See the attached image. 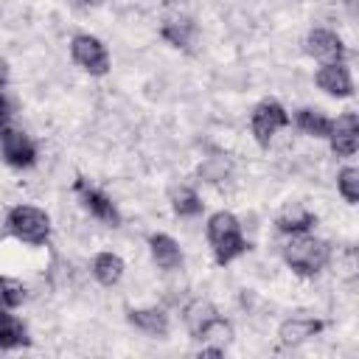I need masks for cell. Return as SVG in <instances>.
Masks as SVG:
<instances>
[{
	"mask_svg": "<svg viewBox=\"0 0 359 359\" xmlns=\"http://www.w3.org/2000/svg\"><path fill=\"white\" fill-rule=\"evenodd\" d=\"M283 261L294 275L314 278L331 261V244L317 236H309V233H294L283 244Z\"/></svg>",
	"mask_w": 359,
	"mask_h": 359,
	"instance_id": "cell-1",
	"label": "cell"
},
{
	"mask_svg": "<svg viewBox=\"0 0 359 359\" xmlns=\"http://www.w3.org/2000/svg\"><path fill=\"white\" fill-rule=\"evenodd\" d=\"M208 244L213 250L216 264H222V266L250 250V244L241 233V222L230 210H216L208 219Z\"/></svg>",
	"mask_w": 359,
	"mask_h": 359,
	"instance_id": "cell-2",
	"label": "cell"
},
{
	"mask_svg": "<svg viewBox=\"0 0 359 359\" xmlns=\"http://www.w3.org/2000/svg\"><path fill=\"white\" fill-rule=\"evenodd\" d=\"M6 227L14 238L25 241V244H48L50 238V216L34 205H14L6 216Z\"/></svg>",
	"mask_w": 359,
	"mask_h": 359,
	"instance_id": "cell-3",
	"label": "cell"
},
{
	"mask_svg": "<svg viewBox=\"0 0 359 359\" xmlns=\"http://www.w3.org/2000/svg\"><path fill=\"white\" fill-rule=\"evenodd\" d=\"M283 126H289V112L283 109L280 101L264 98V101L255 104V109L250 115V132H252L258 146L266 149L272 143V137L278 135V129H283Z\"/></svg>",
	"mask_w": 359,
	"mask_h": 359,
	"instance_id": "cell-4",
	"label": "cell"
},
{
	"mask_svg": "<svg viewBox=\"0 0 359 359\" xmlns=\"http://www.w3.org/2000/svg\"><path fill=\"white\" fill-rule=\"evenodd\" d=\"M70 59L81 70H87L90 76H107L109 73V50L93 34H76L70 39Z\"/></svg>",
	"mask_w": 359,
	"mask_h": 359,
	"instance_id": "cell-5",
	"label": "cell"
},
{
	"mask_svg": "<svg viewBox=\"0 0 359 359\" xmlns=\"http://www.w3.org/2000/svg\"><path fill=\"white\" fill-rule=\"evenodd\" d=\"M73 191H76V196L81 199V205H84V210L90 213V216H95L98 222H104V224H121V213H118V208H115V202L101 191V188H95V185H90L84 177H76V182H73Z\"/></svg>",
	"mask_w": 359,
	"mask_h": 359,
	"instance_id": "cell-6",
	"label": "cell"
},
{
	"mask_svg": "<svg viewBox=\"0 0 359 359\" xmlns=\"http://www.w3.org/2000/svg\"><path fill=\"white\" fill-rule=\"evenodd\" d=\"M0 154L11 168H31L36 163V143L31 140V135L8 126L6 132H0Z\"/></svg>",
	"mask_w": 359,
	"mask_h": 359,
	"instance_id": "cell-7",
	"label": "cell"
},
{
	"mask_svg": "<svg viewBox=\"0 0 359 359\" xmlns=\"http://www.w3.org/2000/svg\"><path fill=\"white\" fill-rule=\"evenodd\" d=\"M306 53L314 56V59H320L323 65H334V62H345L348 48H345V42L334 31H328V28H311L309 36H306Z\"/></svg>",
	"mask_w": 359,
	"mask_h": 359,
	"instance_id": "cell-8",
	"label": "cell"
},
{
	"mask_svg": "<svg viewBox=\"0 0 359 359\" xmlns=\"http://www.w3.org/2000/svg\"><path fill=\"white\" fill-rule=\"evenodd\" d=\"M328 143L339 157H353L359 146V115L356 112L337 115V121H331L328 129Z\"/></svg>",
	"mask_w": 359,
	"mask_h": 359,
	"instance_id": "cell-9",
	"label": "cell"
},
{
	"mask_svg": "<svg viewBox=\"0 0 359 359\" xmlns=\"http://www.w3.org/2000/svg\"><path fill=\"white\" fill-rule=\"evenodd\" d=\"M314 84L323 93H328L331 98H351L353 95V79H351V70L345 67V62L323 65L314 73Z\"/></svg>",
	"mask_w": 359,
	"mask_h": 359,
	"instance_id": "cell-10",
	"label": "cell"
},
{
	"mask_svg": "<svg viewBox=\"0 0 359 359\" xmlns=\"http://www.w3.org/2000/svg\"><path fill=\"white\" fill-rule=\"evenodd\" d=\"M323 328H325V323L317 320V317H289V320L280 323V328H278V339H280V345L294 348V345H300V342L317 337Z\"/></svg>",
	"mask_w": 359,
	"mask_h": 359,
	"instance_id": "cell-11",
	"label": "cell"
},
{
	"mask_svg": "<svg viewBox=\"0 0 359 359\" xmlns=\"http://www.w3.org/2000/svg\"><path fill=\"white\" fill-rule=\"evenodd\" d=\"M182 320H185L188 334H191V337L199 342V339H202V334L210 328V323H213V320H219V309H216L210 300L196 297V300H191V303L185 306Z\"/></svg>",
	"mask_w": 359,
	"mask_h": 359,
	"instance_id": "cell-12",
	"label": "cell"
},
{
	"mask_svg": "<svg viewBox=\"0 0 359 359\" xmlns=\"http://www.w3.org/2000/svg\"><path fill=\"white\" fill-rule=\"evenodd\" d=\"M126 323L149 337H165L168 334V314L157 306L149 309H129L126 311Z\"/></svg>",
	"mask_w": 359,
	"mask_h": 359,
	"instance_id": "cell-13",
	"label": "cell"
},
{
	"mask_svg": "<svg viewBox=\"0 0 359 359\" xmlns=\"http://www.w3.org/2000/svg\"><path fill=\"white\" fill-rule=\"evenodd\" d=\"M149 250H151V261H154L160 269L171 272V269H180V266H182V250H180V244H177L168 233H154V236H149Z\"/></svg>",
	"mask_w": 359,
	"mask_h": 359,
	"instance_id": "cell-14",
	"label": "cell"
},
{
	"mask_svg": "<svg viewBox=\"0 0 359 359\" xmlns=\"http://www.w3.org/2000/svg\"><path fill=\"white\" fill-rule=\"evenodd\" d=\"M160 36L171 45V48H191L194 39H196V22L191 17H168L163 25H160Z\"/></svg>",
	"mask_w": 359,
	"mask_h": 359,
	"instance_id": "cell-15",
	"label": "cell"
},
{
	"mask_svg": "<svg viewBox=\"0 0 359 359\" xmlns=\"http://www.w3.org/2000/svg\"><path fill=\"white\" fill-rule=\"evenodd\" d=\"M275 224H278L280 233L294 236V233H309V230L317 224V216H314L309 208H303V205H289V208L278 216Z\"/></svg>",
	"mask_w": 359,
	"mask_h": 359,
	"instance_id": "cell-16",
	"label": "cell"
},
{
	"mask_svg": "<svg viewBox=\"0 0 359 359\" xmlns=\"http://www.w3.org/2000/svg\"><path fill=\"white\" fill-rule=\"evenodd\" d=\"M93 275L101 286H115L123 278V261L115 252H98L93 258Z\"/></svg>",
	"mask_w": 359,
	"mask_h": 359,
	"instance_id": "cell-17",
	"label": "cell"
},
{
	"mask_svg": "<svg viewBox=\"0 0 359 359\" xmlns=\"http://www.w3.org/2000/svg\"><path fill=\"white\" fill-rule=\"evenodd\" d=\"M31 339H28V331H25V325L14 317V314H8V311H0V351H11V348H22V345H28Z\"/></svg>",
	"mask_w": 359,
	"mask_h": 359,
	"instance_id": "cell-18",
	"label": "cell"
},
{
	"mask_svg": "<svg viewBox=\"0 0 359 359\" xmlns=\"http://www.w3.org/2000/svg\"><path fill=\"white\" fill-rule=\"evenodd\" d=\"M294 123L303 135H311V137H328V129H331V118H325L320 109H311V107L297 109Z\"/></svg>",
	"mask_w": 359,
	"mask_h": 359,
	"instance_id": "cell-19",
	"label": "cell"
},
{
	"mask_svg": "<svg viewBox=\"0 0 359 359\" xmlns=\"http://www.w3.org/2000/svg\"><path fill=\"white\" fill-rule=\"evenodd\" d=\"M168 199H171V210H174L177 216H182V219H191V216H199V213H202V199H199V194H196L194 188H188V185L174 188Z\"/></svg>",
	"mask_w": 359,
	"mask_h": 359,
	"instance_id": "cell-20",
	"label": "cell"
},
{
	"mask_svg": "<svg viewBox=\"0 0 359 359\" xmlns=\"http://www.w3.org/2000/svg\"><path fill=\"white\" fill-rule=\"evenodd\" d=\"M25 297H28V292H25V286H22L17 278L0 275V306H6V309H17V306L25 303Z\"/></svg>",
	"mask_w": 359,
	"mask_h": 359,
	"instance_id": "cell-21",
	"label": "cell"
},
{
	"mask_svg": "<svg viewBox=\"0 0 359 359\" xmlns=\"http://www.w3.org/2000/svg\"><path fill=\"white\" fill-rule=\"evenodd\" d=\"M337 188L342 194V199L348 205H356L359 202V168L353 165H345L339 174H337Z\"/></svg>",
	"mask_w": 359,
	"mask_h": 359,
	"instance_id": "cell-22",
	"label": "cell"
},
{
	"mask_svg": "<svg viewBox=\"0 0 359 359\" xmlns=\"http://www.w3.org/2000/svg\"><path fill=\"white\" fill-rule=\"evenodd\" d=\"M230 337H233V325L227 323V320H213L210 323V328L202 334V339L199 342H216V345H222L224 348V342H230Z\"/></svg>",
	"mask_w": 359,
	"mask_h": 359,
	"instance_id": "cell-23",
	"label": "cell"
},
{
	"mask_svg": "<svg viewBox=\"0 0 359 359\" xmlns=\"http://www.w3.org/2000/svg\"><path fill=\"white\" fill-rule=\"evenodd\" d=\"M11 115H14V104H11V98H8V95H3V93H0V132H6V129H8Z\"/></svg>",
	"mask_w": 359,
	"mask_h": 359,
	"instance_id": "cell-24",
	"label": "cell"
},
{
	"mask_svg": "<svg viewBox=\"0 0 359 359\" xmlns=\"http://www.w3.org/2000/svg\"><path fill=\"white\" fill-rule=\"evenodd\" d=\"M8 84V62L6 59H0V90Z\"/></svg>",
	"mask_w": 359,
	"mask_h": 359,
	"instance_id": "cell-25",
	"label": "cell"
},
{
	"mask_svg": "<svg viewBox=\"0 0 359 359\" xmlns=\"http://www.w3.org/2000/svg\"><path fill=\"white\" fill-rule=\"evenodd\" d=\"M165 3H168V6H171V3H182V0H165Z\"/></svg>",
	"mask_w": 359,
	"mask_h": 359,
	"instance_id": "cell-26",
	"label": "cell"
},
{
	"mask_svg": "<svg viewBox=\"0 0 359 359\" xmlns=\"http://www.w3.org/2000/svg\"><path fill=\"white\" fill-rule=\"evenodd\" d=\"M79 3H90V0H79Z\"/></svg>",
	"mask_w": 359,
	"mask_h": 359,
	"instance_id": "cell-27",
	"label": "cell"
}]
</instances>
